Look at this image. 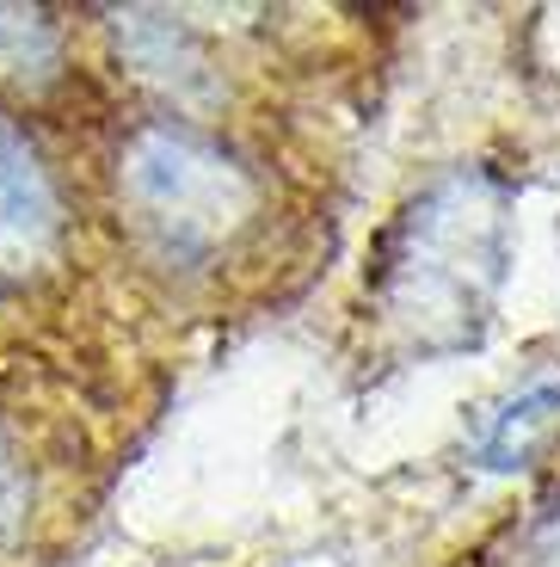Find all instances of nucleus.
Returning a JSON list of instances; mask_svg holds the SVG:
<instances>
[{"mask_svg":"<svg viewBox=\"0 0 560 567\" xmlns=\"http://www.w3.org/2000/svg\"><path fill=\"white\" fill-rule=\"evenodd\" d=\"M13 512H19V463H13V451L0 444V530L13 525Z\"/></svg>","mask_w":560,"mask_h":567,"instance_id":"6","label":"nucleus"},{"mask_svg":"<svg viewBox=\"0 0 560 567\" xmlns=\"http://www.w3.org/2000/svg\"><path fill=\"white\" fill-rule=\"evenodd\" d=\"M56 228V198L38 161L0 130V259H31Z\"/></svg>","mask_w":560,"mask_h":567,"instance_id":"3","label":"nucleus"},{"mask_svg":"<svg viewBox=\"0 0 560 567\" xmlns=\"http://www.w3.org/2000/svg\"><path fill=\"white\" fill-rule=\"evenodd\" d=\"M117 179H124V204L136 210V223L179 259H204L235 241L259 204L252 173L179 124L142 130L124 148Z\"/></svg>","mask_w":560,"mask_h":567,"instance_id":"1","label":"nucleus"},{"mask_svg":"<svg viewBox=\"0 0 560 567\" xmlns=\"http://www.w3.org/2000/svg\"><path fill=\"white\" fill-rule=\"evenodd\" d=\"M554 439H560V389L548 383V389L518 395L511 408L499 413V425L487 432V468H499V475H511V468H530Z\"/></svg>","mask_w":560,"mask_h":567,"instance_id":"4","label":"nucleus"},{"mask_svg":"<svg viewBox=\"0 0 560 567\" xmlns=\"http://www.w3.org/2000/svg\"><path fill=\"white\" fill-rule=\"evenodd\" d=\"M56 56V31L38 7H0V69H31Z\"/></svg>","mask_w":560,"mask_h":567,"instance_id":"5","label":"nucleus"},{"mask_svg":"<svg viewBox=\"0 0 560 567\" xmlns=\"http://www.w3.org/2000/svg\"><path fill=\"white\" fill-rule=\"evenodd\" d=\"M406 241L413 254L394 266V278L406 284L401 309L432 321V302H444L449 321H463L456 333H468L499 278V204H475V185H449L425 210H413Z\"/></svg>","mask_w":560,"mask_h":567,"instance_id":"2","label":"nucleus"}]
</instances>
